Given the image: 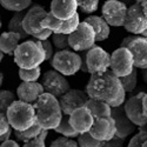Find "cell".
<instances>
[{"label":"cell","mask_w":147,"mask_h":147,"mask_svg":"<svg viewBox=\"0 0 147 147\" xmlns=\"http://www.w3.org/2000/svg\"><path fill=\"white\" fill-rule=\"evenodd\" d=\"M85 92L88 98L105 101L111 107L122 105L126 99L119 78L108 69L91 74Z\"/></svg>","instance_id":"1"},{"label":"cell","mask_w":147,"mask_h":147,"mask_svg":"<svg viewBox=\"0 0 147 147\" xmlns=\"http://www.w3.org/2000/svg\"><path fill=\"white\" fill-rule=\"evenodd\" d=\"M138 35H136V34H132V35H128V36H126V38L121 41V44H120V47H127V45L132 41V40H134L137 38Z\"/></svg>","instance_id":"42"},{"label":"cell","mask_w":147,"mask_h":147,"mask_svg":"<svg viewBox=\"0 0 147 147\" xmlns=\"http://www.w3.org/2000/svg\"><path fill=\"white\" fill-rule=\"evenodd\" d=\"M32 105L35 111L36 122L44 129H54L59 125L63 112H61L58 98L44 92Z\"/></svg>","instance_id":"2"},{"label":"cell","mask_w":147,"mask_h":147,"mask_svg":"<svg viewBox=\"0 0 147 147\" xmlns=\"http://www.w3.org/2000/svg\"><path fill=\"white\" fill-rule=\"evenodd\" d=\"M77 3H78V5H79V4L81 3V0H77Z\"/></svg>","instance_id":"48"},{"label":"cell","mask_w":147,"mask_h":147,"mask_svg":"<svg viewBox=\"0 0 147 147\" xmlns=\"http://www.w3.org/2000/svg\"><path fill=\"white\" fill-rule=\"evenodd\" d=\"M111 54H108L102 47L93 45L85 53V64L87 73L93 74L98 72H104L109 68Z\"/></svg>","instance_id":"10"},{"label":"cell","mask_w":147,"mask_h":147,"mask_svg":"<svg viewBox=\"0 0 147 147\" xmlns=\"http://www.w3.org/2000/svg\"><path fill=\"white\" fill-rule=\"evenodd\" d=\"M68 120H69L71 126L80 134V133H85L90 131L94 118L91 111L86 106H81V107L76 108L69 114Z\"/></svg>","instance_id":"18"},{"label":"cell","mask_w":147,"mask_h":147,"mask_svg":"<svg viewBox=\"0 0 147 147\" xmlns=\"http://www.w3.org/2000/svg\"><path fill=\"white\" fill-rule=\"evenodd\" d=\"M84 21L88 22L90 25L93 27L95 32V41H104L109 36V25L104 20L102 17H98V16H88Z\"/></svg>","instance_id":"22"},{"label":"cell","mask_w":147,"mask_h":147,"mask_svg":"<svg viewBox=\"0 0 147 147\" xmlns=\"http://www.w3.org/2000/svg\"><path fill=\"white\" fill-rule=\"evenodd\" d=\"M124 141L125 139H121V138H118V137H113L112 139H109L107 141H102L101 142V146H106V147H121L124 145Z\"/></svg>","instance_id":"39"},{"label":"cell","mask_w":147,"mask_h":147,"mask_svg":"<svg viewBox=\"0 0 147 147\" xmlns=\"http://www.w3.org/2000/svg\"><path fill=\"white\" fill-rule=\"evenodd\" d=\"M77 146H78L77 141L67 137H60L54 141H52L51 144V147H77Z\"/></svg>","instance_id":"37"},{"label":"cell","mask_w":147,"mask_h":147,"mask_svg":"<svg viewBox=\"0 0 147 147\" xmlns=\"http://www.w3.org/2000/svg\"><path fill=\"white\" fill-rule=\"evenodd\" d=\"M6 117L9 126L16 131L26 129L36 121L33 105L21 100H14L8 106Z\"/></svg>","instance_id":"3"},{"label":"cell","mask_w":147,"mask_h":147,"mask_svg":"<svg viewBox=\"0 0 147 147\" xmlns=\"http://www.w3.org/2000/svg\"><path fill=\"white\" fill-rule=\"evenodd\" d=\"M78 3L77 0H52L51 13L61 20L69 19L77 13Z\"/></svg>","instance_id":"21"},{"label":"cell","mask_w":147,"mask_h":147,"mask_svg":"<svg viewBox=\"0 0 147 147\" xmlns=\"http://www.w3.org/2000/svg\"><path fill=\"white\" fill-rule=\"evenodd\" d=\"M51 65L53 69L58 71L64 76H74L80 71L81 67V57L79 52L66 50H59L57 53H53L51 58Z\"/></svg>","instance_id":"6"},{"label":"cell","mask_w":147,"mask_h":147,"mask_svg":"<svg viewBox=\"0 0 147 147\" xmlns=\"http://www.w3.org/2000/svg\"><path fill=\"white\" fill-rule=\"evenodd\" d=\"M111 72L118 78L127 76L134 68L133 57L127 47H119L111 54L109 60Z\"/></svg>","instance_id":"9"},{"label":"cell","mask_w":147,"mask_h":147,"mask_svg":"<svg viewBox=\"0 0 147 147\" xmlns=\"http://www.w3.org/2000/svg\"><path fill=\"white\" fill-rule=\"evenodd\" d=\"M147 14L144 13L140 3L134 1L129 7H127L126 16H125V21L124 26L125 30L132 34L139 35L141 34L142 36H146V31H147Z\"/></svg>","instance_id":"8"},{"label":"cell","mask_w":147,"mask_h":147,"mask_svg":"<svg viewBox=\"0 0 147 147\" xmlns=\"http://www.w3.org/2000/svg\"><path fill=\"white\" fill-rule=\"evenodd\" d=\"M133 1H141V0H133Z\"/></svg>","instance_id":"49"},{"label":"cell","mask_w":147,"mask_h":147,"mask_svg":"<svg viewBox=\"0 0 147 147\" xmlns=\"http://www.w3.org/2000/svg\"><path fill=\"white\" fill-rule=\"evenodd\" d=\"M0 146H1V147H19V144H18V141H16V140L7 139V140L3 141Z\"/></svg>","instance_id":"41"},{"label":"cell","mask_w":147,"mask_h":147,"mask_svg":"<svg viewBox=\"0 0 147 147\" xmlns=\"http://www.w3.org/2000/svg\"><path fill=\"white\" fill-rule=\"evenodd\" d=\"M1 25L3 24H1V18H0V28H1Z\"/></svg>","instance_id":"47"},{"label":"cell","mask_w":147,"mask_h":147,"mask_svg":"<svg viewBox=\"0 0 147 147\" xmlns=\"http://www.w3.org/2000/svg\"><path fill=\"white\" fill-rule=\"evenodd\" d=\"M87 99H88V95L86 92L81 90H74V88H69L60 98H58L61 112H63V114H68V115L76 108L85 106Z\"/></svg>","instance_id":"14"},{"label":"cell","mask_w":147,"mask_h":147,"mask_svg":"<svg viewBox=\"0 0 147 147\" xmlns=\"http://www.w3.org/2000/svg\"><path fill=\"white\" fill-rule=\"evenodd\" d=\"M88 133L99 141H107L112 139L115 136V124L113 118L111 115L104 118H94Z\"/></svg>","instance_id":"15"},{"label":"cell","mask_w":147,"mask_h":147,"mask_svg":"<svg viewBox=\"0 0 147 147\" xmlns=\"http://www.w3.org/2000/svg\"><path fill=\"white\" fill-rule=\"evenodd\" d=\"M77 138H78V141H77L78 146H81V147H101L102 141H99L95 138H93L88 132L80 133Z\"/></svg>","instance_id":"31"},{"label":"cell","mask_w":147,"mask_h":147,"mask_svg":"<svg viewBox=\"0 0 147 147\" xmlns=\"http://www.w3.org/2000/svg\"><path fill=\"white\" fill-rule=\"evenodd\" d=\"M111 117L115 124V137L126 140V138L136 131V125L126 115L122 105L111 107Z\"/></svg>","instance_id":"16"},{"label":"cell","mask_w":147,"mask_h":147,"mask_svg":"<svg viewBox=\"0 0 147 147\" xmlns=\"http://www.w3.org/2000/svg\"><path fill=\"white\" fill-rule=\"evenodd\" d=\"M14 100H16V95L13 92H11L8 90L0 91V112L6 114L8 106Z\"/></svg>","instance_id":"32"},{"label":"cell","mask_w":147,"mask_h":147,"mask_svg":"<svg viewBox=\"0 0 147 147\" xmlns=\"http://www.w3.org/2000/svg\"><path fill=\"white\" fill-rule=\"evenodd\" d=\"M147 145V132L140 131L136 136H133L128 142V147H146Z\"/></svg>","instance_id":"36"},{"label":"cell","mask_w":147,"mask_h":147,"mask_svg":"<svg viewBox=\"0 0 147 147\" xmlns=\"http://www.w3.org/2000/svg\"><path fill=\"white\" fill-rule=\"evenodd\" d=\"M8 128H9V124H8L6 114L0 112V136L4 134Z\"/></svg>","instance_id":"40"},{"label":"cell","mask_w":147,"mask_h":147,"mask_svg":"<svg viewBox=\"0 0 147 147\" xmlns=\"http://www.w3.org/2000/svg\"><path fill=\"white\" fill-rule=\"evenodd\" d=\"M44 128L38 124V122H34L32 126H30L28 128L26 129H22V131H16L14 129V136L16 138L19 140V141H22V142H26L28 140H31L32 138H34L35 136H38V134L42 131Z\"/></svg>","instance_id":"27"},{"label":"cell","mask_w":147,"mask_h":147,"mask_svg":"<svg viewBox=\"0 0 147 147\" xmlns=\"http://www.w3.org/2000/svg\"><path fill=\"white\" fill-rule=\"evenodd\" d=\"M119 1H122V3H125L126 5H127V4H133V3H134L133 0H119Z\"/></svg>","instance_id":"45"},{"label":"cell","mask_w":147,"mask_h":147,"mask_svg":"<svg viewBox=\"0 0 147 147\" xmlns=\"http://www.w3.org/2000/svg\"><path fill=\"white\" fill-rule=\"evenodd\" d=\"M41 85L46 93H50L55 98H60L71 88V85L65 76L55 69H50L44 73L41 78Z\"/></svg>","instance_id":"11"},{"label":"cell","mask_w":147,"mask_h":147,"mask_svg":"<svg viewBox=\"0 0 147 147\" xmlns=\"http://www.w3.org/2000/svg\"><path fill=\"white\" fill-rule=\"evenodd\" d=\"M80 22L79 14L76 13L73 17L66 20H61L55 18L51 12H47L45 18L41 20V27L50 30L52 33H64V34H69L74 31Z\"/></svg>","instance_id":"12"},{"label":"cell","mask_w":147,"mask_h":147,"mask_svg":"<svg viewBox=\"0 0 147 147\" xmlns=\"http://www.w3.org/2000/svg\"><path fill=\"white\" fill-rule=\"evenodd\" d=\"M21 36L16 32H4L0 35V50L4 54L13 55L17 46L20 44Z\"/></svg>","instance_id":"23"},{"label":"cell","mask_w":147,"mask_h":147,"mask_svg":"<svg viewBox=\"0 0 147 147\" xmlns=\"http://www.w3.org/2000/svg\"><path fill=\"white\" fill-rule=\"evenodd\" d=\"M41 46L45 52V60H51V58L53 57V53H54L52 41H50L48 39H44V40H41Z\"/></svg>","instance_id":"38"},{"label":"cell","mask_w":147,"mask_h":147,"mask_svg":"<svg viewBox=\"0 0 147 147\" xmlns=\"http://www.w3.org/2000/svg\"><path fill=\"white\" fill-rule=\"evenodd\" d=\"M14 63L19 68H34L40 66L45 61L44 48L38 46L33 39L19 44L13 53Z\"/></svg>","instance_id":"4"},{"label":"cell","mask_w":147,"mask_h":147,"mask_svg":"<svg viewBox=\"0 0 147 147\" xmlns=\"http://www.w3.org/2000/svg\"><path fill=\"white\" fill-rule=\"evenodd\" d=\"M144 94H146V92H139L137 95H132L126 102L122 104L126 115L136 126L147 124V115L144 114L141 107V98Z\"/></svg>","instance_id":"17"},{"label":"cell","mask_w":147,"mask_h":147,"mask_svg":"<svg viewBox=\"0 0 147 147\" xmlns=\"http://www.w3.org/2000/svg\"><path fill=\"white\" fill-rule=\"evenodd\" d=\"M127 5L119 0H106L102 6L101 13L104 20L109 26L120 27L124 25Z\"/></svg>","instance_id":"13"},{"label":"cell","mask_w":147,"mask_h":147,"mask_svg":"<svg viewBox=\"0 0 147 147\" xmlns=\"http://www.w3.org/2000/svg\"><path fill=\"white\" fill-rule=\"evenodd\" d=\"M12 133H13V128L9 126V128H8L4 134H1V136H0V142H3V141H5V140L9 139L11 136H12Z\"/></svg>","instance_id":"43"},{"label":"cell","mask_w":147,"mask_h":147,"mask_svg":"<svg viewBox=\"0 0 147 147\" xmlns=\"http://www.w3.org/2000/svg\"><path fill=\"white\" fill-rule=\"evenodd\" d=\"M98 6H99V0H81V3L78 5L82 13L92 14L96 12Z\"/></svg>","instance_id":"35"},{"label":"cell","mask_w":147,"mask_h":147,"mask_svg":"<svg viewBox=\"0 0 147 147\" xmlns=\"http://www.w3.org/2000/svg\"><path fill=\"white\" fill-rule=\"evenodd\" d=\"M137 77H138L137 69H136V67H134L129 74L119 78L120 84H121L122 88H124L125 93H131V92L134 91V88H136V86H137Z\"/></svg>","instance_id":"29"},{"label":"cell","mask_w":147,"mask_h":147,"mask_svg":"<svg viewBox=\"0 0 147 147\" xmlns=\"http://www.w3.org/2000/svg\"><path fill=\"white\" fill-rule=\"evenodd\" d=\"M44 92L45 91L42 85L38 81H22L17 88V95L19 100L28 104L35 102L39 95Z\"/></svg>","instance_id":"20"},{"label":"cell","mask_w":147,"mask_h":147,"mask_svg":"<svg viewBox=\"0 0 147 147\" xmlns=\"http://www.w3.org/2000/svg\"><path fill=\"white\" fill-rule=\"evenodd\" d=\"M85 106L91 111L93 118H104L111 115V106L105 101L88 98Z\"/></svg>","instance_id":"24"},{"label":"cell","mask_w":147,"mask_h":147,"mask_svg":"<svg viewBox=\"0 0 147 147\" xmlns=\"http://www.w3.org/2000/svg\"><path fill=\"white\" fill-rule=\"evenodd\" d=\"M3 82H4V74L0 72V88H1V86H3Z\"/></svg>","instance_id":"44"},{"label":"cell","mask_w":147,"mask_h":147,"mask_svg":"<svg viewBox=\"0 0 147 147\" xmlns=\"http://www.w3.org/2000/svg\"><path fill=\"white\" fill-rule=\"evenodd\" d=\"M68 114H63V117H61V120L59 122V125L54 128V131L59 134H61V136L64 137H67V138H77L79 136V133L73 128L69 124V120H68Z\"/></svg>","instance_id":"26"},{"label":"cell","mask_w":147,"mask_h":147,"mask_svg":"<svg viewBox=\"0 0 147 147\" xmlns=\"http://www.w3.org/2000/svg\"><path fill=\"white\" fill-rule=\"evenodd\" d=\"M127 48L132 53L134 67L147 69V39L146 36H137L132 40Z\"/></svg>","instance_id":"19"},{"label":"cell","mask_w":147,"mask_h":147,"mask_svg":"<svg viewBox=\"0 0 147 147\" xmlns=\"http://www.w3.org/2000/svg\"><path fill=\"white\" fill-rule=\"evenodd\" d=\"M32 4V0H0V5L5 9L18 12V11H25Z\"/></svg>","instance_id":"28"},{"label":"cell","mask_w":147,"mask_h":147,"mask_svg":"<svg viewBox=\"0 0 147 147\" xmlns=\"http://www.w3.org/2000/svg\"><path fill=\"white\" fill-rule=\"evenodd\" d=\"M47 14V11L40 5H32L22 18V28L28 35L36 39H48L52 32L41 27V20Z\"/></svg>","instance_id":"5"},{"label":"cell","mask_w":147,"mask_h":147,"mask_svg":"<svg viewBox=\"0 0 147 147\" xmlns=\"http://www.w3.org/2000/svg\"><path fill=\"white\" fill-rule=\"evenodd\" d=\"M3 58H4V53L1 52V50H0V63H1V60H3Z\"/></svg>","instance_id":"46"},{"label":"cell","mask_w":147,"mask_h":147,"mask_svg":"<svg viewBox=\"0 0 147 147\" xmlns=\"http://www.w3.org/2000/svg\"><path fill=\"white\" fill-rule=\"evenodd\" d=\"M52 42L58 50H66L69 48L68 45V34L64 33H52Z\"/></svg>","instance_id":"33"},{"label":"cell","mask_w":147,"mask_h":147,"mask_svg":"<svg viewBox=\"0 0 147 147\" xmlns=\"http://www.w3.org/2000/svg\"><path fill=\"white\" fill-rule=\"evenodd\" d=\"M24 16H25V12L24 11L16 12V13L13 14V17L11 18L9 22H8V31L20 34L21 39H27L30 35L22 28V18H24Z\"/></svg>","instance_id":"25"},{"label":"cell","mask_w":147,"mask_h":147,"mask_svg":"<svg viewBox=\"0 0 147 147\" xmlns=\"http://www.w3.org/2000/svg\"><path fill=\"white\" fill-rule=\"evenodd\" d=\"M48 136V129H42L38 136H35L31 140L24 142L25 147H45V140Z\"/></svg>","instance_id":"34"},{"label":"cell","mask_w":147,"mask_h":147,"mask_svg":"<svg viewBox=\"0 0 147 147\" xmlns=\"http://www.w3.org/2000/svg\"><path fill=\"white\" fill-rule=\"evenodd\" d=\"M41 76L40 66L34 68H20L19 69V78L21 81H38Z\"/></svg>","instance_id":"30"},{"label":"cell","mask_w":147,"mask_h":147,"mask_svg":"<svg viewBox=\"0 0 147 147\" xmlns=\"http://www.w3.org/2000/svg\"><path fill=\"white\" fill-rule=\"evenodd\" d=\"M95 44V32L88 22H79L78 27L68 34V45L76 52L87 51Z\"/></svg>","instance_id":"7"}]
</instances>
